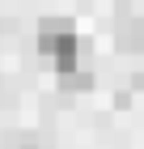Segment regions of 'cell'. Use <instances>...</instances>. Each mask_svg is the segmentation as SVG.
I'll list each match as a JSON object with an SVG mask.
<instances>
[{"instance_id":"obj_3","label":"cell","mask_w":144,"mask_h":149,"mask_svg":"<svg viewBox=\"0 0 144 149\" xmlns=\"http://www.w3.org/2000/svg\"><path fill=\"white\" fill-rule=\"evenodd\" d=\"M59 85H64V90H89V85H93V77H89V72H81V68H68V72H59Z\"/></svg>"},{"instance_id":"obj_4","label":"cell","mask_w":144,"mask_h":149,"mask_svg":"<svg viewBox=\"0 0 144 149\" xmlns=\"http://www.w3.org/2000/svg\"><path fill=\"white\" fill-rule=\"evenodd\" d=\"M4 149H43L34 136H4Z\"/></svg>"},{"instance_id":"obj_1","label":"cell","mask_w":144,"mask_h":149,"mask_svg":"<svg viewBox=\"0 0 144 149\" xmlns=\"http://www.w3.org/2000/svg\"><path fill=\"white\" fill-rule=\"evenodd\" d=\"M38 51L55 60L59 72L76 68V64H81V43H76V34H72V22H64V17H47V22L38 26Z\"/></svg>"},{"instance_id":"obj_2","label":"cell","mask_w":144,"mask_h":149,"mask_svg":"<svg viewBox=\"0 0 144 149\" xmlns=\"http://www.w3.org/2000/svg\"><path fill=\"white\" fill-rule=\"evenodd\" d=\"M119 51H144V22H123L119 34H114Z\"/></svg>"},{"instance_id":"obj_5","label":"cell","mask_w":144,"mask_h":149,"mask_svg":"<svg viewBox=\"0 0 144 149\" xmlns=\"http://www.w3.org/2000/svg\"><path fill=\"white\" fill-rule=\"evenodd\" d=\"M136 90H144V77H136Z\"/></svg>"}]
</instances>
